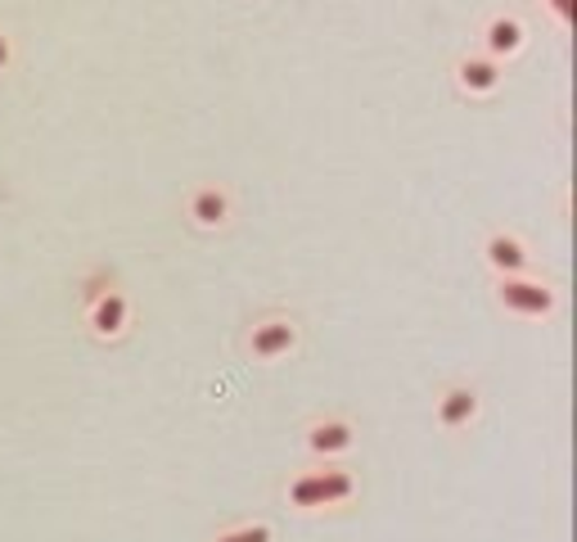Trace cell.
Returning <instances> with one entry per match:
<instances>
[{
	"mask_svg": "<svg viewBox=\"0 0 577 542\" xmlns=\"http://www.w3.org/2000/svg\"><path fill=\"white\" fill-rule=\"evenodd\" d=\"M10 59H14V50H10V36H5V27H0V72L10 68Z\"/></svg>",
	"mask_w": 577,
	"mask_h": 542,
	"instance_id": "13",
	"label": "cell"
},
{
	"mask_svg": "<svg viewBox=\"0 0 577 542\" xmlns=\"http://www.w3.org/2000/svg\"><path fill=\"white\" fill-rule=\"evenodd\" d=\"M86 325L95 339H118L127 335L131 325V299L123 295V289H104V295L86 299Z\"/></svg>",
	"mask_w": 577,
	"mask_h": 542,
	"instance_id": "4",
	"label": "cell"
},
{
	"mask_svg": "<svg viewBox=\"0 0 577 542\" xmlns=\"http://www.w3.org/2000/svg\"><path fill=\"white\" fill-rule=\"evenodd\" d=\"M546 10L555 14V23H559V27H568V23H573V0H546Z\"/></svg>",
	"mask_w": 577,
	"mask_h": 542,
	"instance_id": "12",
	"label": "cell"
},
{
	"mask_svg": "<svg viewBox=\"0 0 577 542\" xmlns=\"http://www.w3.org/2000/svg\"><path fill=\"white\" fill-rule=\"evenodd\" d=\"M478 42H483V55H487V59L506 64V59H515V55L523 50L528 32H523L519 14H492V19L483 23V32H478Z\"/></svg>",
	"mask_w": 577,
	"mask_h": 542,
	"instance_id": "6",
	"label": "cell"
},
{
	"mask_svg": "<svg viewBox=\"0 0 577 542\" xmlns=\"http://www.w3.org/2000/svg\"><path fill=\"white\" fill-rule=\"evenodd\" d=\"M501 82H506V64L487 59L483 50L465 55V59L455 64V87L465 91V95H492V91H501Z\"/></svg>",
	"mask_w": 577,
	"mask_h": 542,
	"instance_id": "7",
	"label": "cell"
},
{
	"mask_svg": "<svg viewBox=\"0 0 577 542\" xmlns=\"http://www.w3.org/2000/svg\"><path fill=\"white\" fill-rule=\"evenodd\" d=\"M474 416H478V389L474 384L442 389V397H438V425L442 429H465V425H474Z\"/></svg>",
	"mask_w": 577,
	"mask_h": 542,
	"instance_id": "10",
	"label": "cell"
},
{
	"mask_svg": "<svg viewBox=\"0 0 577 542\" xmlns=\"http://www.w3.org/2000/svg\"><path fill=\"white\" fill-rule=\"evenodd\" d=\"M483 258H487V267L496 272V276H528L532 272V253H528V244L519 240V235H510V231H492L487 240H483Z\"/></svg>",
	"mask_w": 577,
	"mask_h": 542,
	"instance_id": "5",
	"label": "cell"
},
{
	"mask_svg": "<svg viewBox=\"0 0 577 542\" xmlns=\"http://www.w3.org/2000/svg\"><path fill=\"white\" fill-rule=\"evenodd\" d=\"M353 443H357V429L343 416H325V420H316L312 429H307V448H312V457H321V461L353 452Z\"/></svg>",
	"mask_w": 577,
	"mask_h": 542,
	"instance_id": "8",
	"label": "cell"
},
{
	"mask_svg": "<svg viewBox=\"0 0 577 542\" xmlns=\"http://www.w3.org/2000/svg\"><path fill=\"white\" fill-rule=\"evenodd\" d=\"M185 212H189V222H195V227L217 231V227H226V222H230V212H235V204H230V195H226L221 186H199L195 195H189Z\"/></svg>",
	"mask_w": 577,
	"mask_h": 542,
	"instance_id": "9",
	"label": "cell"
},
{
	"mask_svg": "<svg viewBox=\"0 0 577 542\" xmlns=\"http://www.w3.org/2000/svg\"><path fill=\"white\" fill-rule=\"evenodd\" d=\"M217 542H272V529L266 524H240V529H226Z\"/></svg>",
	"mask_w": 577,
	"mask_h": 542,
	"instance_id": "11",
	"label": "cell"
},
{
	"mask_svg": "<svg viewBox=\"0 0 577 542\" xmlns=\"http://www.w3.org/2000/svg\"><path fill=\"white\" fill-rule=\"evenodd\" d=\"M357 493V480L348 470H307L289 484V501L302 511H316V506H338Z\"/></svg>",
	"mask_w": 577,
	"mask_h": 542,
	"instance_id": "1",
	"label": "cell"
},
{
	"mask_svg": "<svg viewBox=\"0 0 577 542\" xmlns=\"http://www.w3.org/2000/svg\"><path fill=\"white\" fill-rule=\"evenodd\" d=\"M298 348V321L293 316H262L249 331V353L257 361H276Z\"/></svg>",
	"mask_w": 577,
	"mask_h": 542,
	"instance_id": "3",
	"label": "cell"
},
{
	"mask_svg": "<svg viewBox=\"0 0 577 542\" xmlns=\"http://www.w3.org/2000/svg\"><path fill=\"white\" fill-rule=\"evenodd\" d=\"M496 299H501V308L515 312V316H551L559 308L555 289L532 280V276H506L501 285H496Z\"/></svg>",
	"mask_w": 577,
	"mask_h": 542,
	"instance_id": "2",
	"label": "cell"
}]
</instances>
